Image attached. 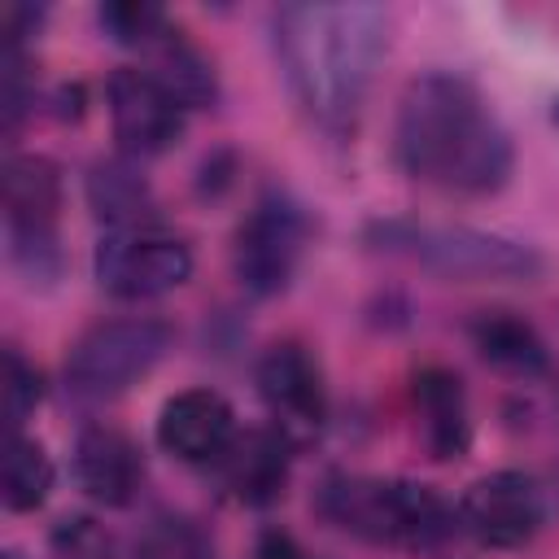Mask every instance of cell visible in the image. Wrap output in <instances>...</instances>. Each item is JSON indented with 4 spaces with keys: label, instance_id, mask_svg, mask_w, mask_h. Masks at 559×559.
<instances>
[{
    "label": "cell",
    "instance_id": "obj_1",
    "mask_svg": "<svg viewBox=\"0 0 559 559\" xmlns=\"http://www.w3.org/2000/svg\"><path fill=\"white\" fill-rule=\"evenodd\" d=\"M393 17L367 0H297L271 13L280 74L306 118L328 135H349L367 109Z\"/></svg>",
    "mask_w": 559,
    "mask_h": 559
},
{
    "label": "cell",
    "instance_id": "obj_2",
    "mask_svg": "<svg viewBox=\"0 0 559 559\" xmlns=\"http://www.w3.org/2000/svg\"><path fill=\"white\" fill-rule=\"evenodd\" d=\"M397 170L450 197H493L511 183L515 144L485 92L459 70H424L393 118Z\"/></svg>",
    "mask_w": 559,
    "mask_h": 559
},
{
    "label": "cell",
    "instance_id": "obj_3",
    "mask_svg": "<svg viewBox=\"0 0 559 559\" xmlns=\"http://www.w3.org/2000/svg\"><path fill=\"white\" fill-rule=\"evenodd\" d=\"M314 507L341 533L393 550H432L459 528L454 502L437 485L411 476L332 472L319 485Z\"/></svg>",
    "mask_w": 559,
    "mask_h": 559
},
{
    "label": "cell",
    "instance_id": "obj_4",
    "mask_svg": "<svg viewBox=\"0 0 559 559\" xmlns=\"http://www.w3.org/2000/svg\"><path fill=\"white\" fill-rule=\"evenodd\" d=\"M362 240L376 253L406 258L441 280L459 284H528L542 275V253L528 240L432 218H371Z\"/></svg>",
    "mask_w": 559,
    "mask_h": 559
},
{
    "label": "cell",
    "instance_id": "obj_5",
    "mask_svg": "<svg viewBox=\"0 0 559 559\" xmlns=\"http://www.w3.org/2000/svg\"><path fill=\"white\" fill-rule=\"evenodd\" d=\"M61 166L44 153L4 157V253L9 266L35 288H48L66 271L61 253Z\"/></svg>",
    "mask_w": 559,
    "mask_h": 559
},
{
    "label": "cell",
    "instance_id": "obj_6",
    "mask_svg": "<svg viewBox=\"0 0 559 559\" xmlns=\"http://www.w3.org/2000/svg\"><path fill=\"white\" fill-rule=\"evenodd\" d=\"M175 345V328L157 314L100 319L66 349V393L79 402H109L140 384Z\"/></svg>",
    "mask_w": 559,
    "mask_h": 559
},
{
    "label": "cell",
    "instance_id": "obj_7",
    "mask_svg": "<svg viewBox=\"0 0 559 559\" xmlns=\"http://www.w3.org/2000/svg\"><path fill=\"white\" fill-rule=\"evenodd\" d=\"M306 245H310V214L284 188H266L236 223L231 271L245 293L280 297L297 275Z\"/></svg>",
    "mask_w": 559,
    "mask_h": 559
},
{
    "label": "cell",
    "instance_id": "obj_8",
    "mask_svg": "<svg viewBox=\"0 0 559 559\" xmlns=\"http://www.w3.org/2000/svg\"><path fill=\"white\" fill-rule=\"evenodd\" d=\"M96 284L118 301H153L192 275V249L183 236L153 223L109 227L92 253Z\"/></svg>",
    "mask_w": 559,
    "mask_h": 559
},
{
    "label": "cell",
    "instance_id": "obj_9",
    "mask_svg": "<svg viewBox=\"0 0 559 559\" xmlns=\"http://www.w3.org/2000/svg\"><path fill=\"white\" fill-rule=\"evenodd\" d=\"M459 533H467L485 550H520L537 537L546 520V493L542 485L520 467H498L463 489L454 502Z\"/></svg>",
    "mask_w": 559,
    "mask_h": 559
},
{
    "label": "cell",
    "instance_id": "obj_10",
    "mask_svg": "<svg viewBox=\"0 0 559 559\" xmlns=\"http://www.w3.org/2000/svg\"><path fill=\"white\" fill-rule=\"evenodd\" d=\"M105 100H109L118 153H127L135 162L170 153L188 131L192 109L179 96H170L144 66H118L105 83Z\"/></svg>",
    "mask_w": 559,
    "mask_h": 559
},
{
    "label": "cell",
    "instance_id": "obj_11",
    "mask_svg": "<svg viewBox=\"0 0 559 559\" xmlns=\"http://www.w3.org/2000/svg\"><path fill=\"white\" fill-rule=\"evenodd\" d=\"M253 384H258L262 406L271 411V424H280L293 441L328 424V380H323L319 358L301 341L266 345L253 367Z\"/></svg>",
    "mask_w": 559,
    "mask_h": 559
},
{
    "label": "cell",
    "instance_id": "obj_12",
    "mask_svg": "<svg viewBox=\"0 0 559 559\" xmlns=\"http://www.w3.org/2000/svg\"><path fill=\"white\" fill-rule=\"evenodd\" d=\"M293 437L280 424H258L231 437V445L210 463L218 493L240 507H271L288 489L293 472Z\"/></svg>",
    "mask_w": 559,
    "mask_h": 559
},
{
    "label": "cell",
    "instance_id": "obj_13",
    "mask_svg": "<svg viewBox=\"0 0 559 559\" xmlns=\"http://www.w3.org/2000/svg\"><path fill=\"white\" fill-rule=\"evenodd\" d=\"M153 432L170 459L192 463V467H210L231 445V437L240 428H236L231 402L218 389H179L162 402Z\"/></svg>",
    "mask_w": 559,
    "mask_h": 559
},
{
    "label": "cell",
    "instance_id": "obj_14",
    "mask_svg": "<svg viewBox=\"0 0 559 559\" xmlns=\"http://www.w3.org/2000/svg\"><path fill=\"white\" fill-rule=\"evenodd\" d=\"M70 467H74V485H79L83 498H92L96 507L122 511V507H131V502L140 498V485H144V454H140V445H135L122 428H114V424H87V428H79Z\"/></svg>",
    "mask_w": 559,
    "mask_h": 559
},
{
    "label": "cell",
    "instance_id": "obj_15",
    "mask_svg": "<svg viewBox=\"0 0 559 559\" xmlns=\"http://www.w3.org/2000/svg\"><path fill=\"white\" fill-rule=\"evenodd\" d=\"M411 406H415V419H419L424 450L437 463H450V459L467 454V445H472V406H467L463 380L450 367H441V362L419 367L411 376Z\"/></svg>",
    "mask_w": 559,
    "mask_h": 559
},
{
    "label": "cell",
    "instance_id": "obj_16",
    "mask_svg": "<svg viewBox=\"0 0 559 559\" xmlns=\"http://www.w3.org/2000/svg\"><path fill=\"white\" fill-rule=\"evenodd\" d=\"M467 336H472V349L502 376L537 380L550 367V349H546L542 332L515 310H480L467 323Z\"/></svg>",
    "mask_w": 559,
    "mask_h": 559
},
{
    "label": "cell",
    "instance_id": "obj_17",
    "mask_svg": "<svg viewBox=\"0 0 559 559\" xmlns=\"http://www.w3.org/2000/svg\"><path fill=\"white\" fill-rule=\"evenodd\" d=\"M87 205L92 214L109 227H131V223H153V183L144 166L127 153L96 157L87 166Z\"/></svg>",
    "mask_w": 559,
    "mask_h": 559
},
{
    "label": "cell",
    "instance_id": "obj_18",
    "mask_svg": "<svg viewBox=\"0 0 559 559\" xmlns=\"http://www.w3.org/2000/svg\"><path fill=\"white\" fill-rule=\"evenodd\" d=\"M144 70L170 92L179 96L188 109H210L218 100V74L210 66V57L170 22L148 48H144Z\"/></svg>",
    "mask_w": 559,
    "mask_h": 559
},
{
    "label": "cell",
    "instance_id": "obj_19",
    "mask_svg": "<svg viewBox=\"0 0 559 559\" xmlns=\"http://www.w3.org/2000/svg\"><path fill=\"white\" fill-rule=\"evenodd\" d=\"M52 480H57V467L44 450V441L26 437V432H13L9 437V450H4V511L13 515H26V511H39L52 493Z\"/></svg>",
    "mask_w": 559,
    "mask_h": 559
},
{
    "label": "cell",
    "instance_id": "obj_20",
    "mask_svg": "<svg viewBox=\"0 0 559 559\" xmlns=\"http://www.w3.org/2000/svg\"><path fill=\"white\" fill-rule=\"evenodd\" d=\"M131 559H214L210 533L183 511H157L135 537Z\"/></svg>",
    "mask_w": 559,
    "mask_h": 559
},
{
    "label": "cell",
    "instance_id": "obj_21",
    "mask_svg": "<svg viewBox=\"0 0 559 559\" xmlns=\"http://www.w3.org/2000/svg\"><path fill=\"white\" fill-rule=\"evenodd\" d=\"M96 22H100V31H105L114 44L144 52V48L170 26V13L157 9V4H148V0H109V4L96 9Z\"/></svg>",
    "mask_w": 559,
    "mask_h": 559
},
{
    "label": "cell",
    "instance_id": "obj_22",
    "mask_svg": "<svg viewBox=\"0 0 559 559\" xmlns=\"http://www.w3.org/2000/svg\"><path fill=\"white\" fill-rule=\"evenodd\" d=\"M39 397H44L39 371L22 358L17 345H9V349H4V419H9V437L22 432V424H26L31 411L39 406Z\"/></svg>",
    "mask_w": 559,
    "mask_h": 559
},
{
    "label": "cell",
    "instance_id": "obj_23",
    "mask_svg": "<svg viewBox=\"0 0 559 559\" xmlns=\"http://www.w3.org/2000/svg\"><path fill=\"white\" fill-rule=\"evenodd\" d=\"M48 550L52 559H114V542L92 515H61L48 533Z\"/></svg>",
    "mask_w": 559,
    "mask_h": 559
},
{
    "label": "cell",
    "instance_id": "obj_24",
    "mask_svg": "<svg viewBox=\"0 0 559 559\" xmlns=\"http://www.w3.org/2000/svg\"><path fill=\"white\" fill-rule=\"evenodd\" d=\"M249 559H310V555L301 550V542H297L293 533H284V528H262Z\"/></svg>",
    "mask_w": 559,
    "mask_h": 559
},
{
    "label": "cell",
    "instance_id": "obj_25",
    "mask_svg": "<svg viewBox=\"0 0 559 559\" xmlns=\"http://www.w3.org/2000/svg\"><path fill=\"white\" fill-rule=\"evenodd\" d=\"M550 122H555V127H559V96H555V100H550Z\"/></svg>",
    "mask_w": 559,
    "mask_h": 559
},
{
    "label": "cell",
    "instance_id": "obj_26",
    "mask_svg": "<svg viewBox=\"0 0 559 559\" xmlns=\"http://www.w3.org/2000/svg\"><path fill=\"white\" fill-rule=\"evenodd\" d=\"M0 559H22V555H17V550H4V555H0Z\"/></svg>",
    "mask_w": 559,
    "mask_h": 559
}]
</instances>
